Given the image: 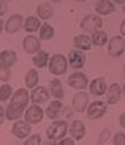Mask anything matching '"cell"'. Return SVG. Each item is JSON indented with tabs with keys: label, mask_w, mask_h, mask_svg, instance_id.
<instances>
[{
	"label": "cell",
	"mask_w": 125,
	"mask_h": 145,
	"mask_svg": "<svg viewBox=\"0 0 125 145\" xmlns=\"http://www.w3.org/2000/svg\"><path fill=\"white\" fill-rule=\"evenodd\" d=\"M67 133V123L65 121H54L47 128V137L49 140H60Z\"/></svg>",
	"instance_id": "cell-1"
},
{
	"label": "cell",
	"mask_w": 125,
	"mask_h": 145,
	"mask_svg": "<svg viewBox=\"0 0 125 145\" xmlns=\"http://www.w3.org/2000/svg\"><path fill=\"white\" fill-rule=\"evenodd\" d=\"M67 70V61L65 56L62 54H55L52 56L49 61V71L53 74H64Z\"/></svg>",
	"instance_id": "cell-2"
},
{
	"label": "cell",
	"mask_w": 125,
	"mask_h": 145,
	"mask_svg": "<svg viewBox=\"0 0 125 145\" xmlns=\"http://www.w3.org/2000/svg\"><path fill=\"white\" fill-rule=\"evenodd\" d=\"M102 26L103 21L97 15H87L81 21V28L88 33H95L96 31H99V28Z\"/></svg>",
	"instance_id": "cell-3"
},
{
	"label": "cell",
	"mask_w": 125,
	"mask_h": 145,
	"mask_svg": "<svg viewBox=\"0 0 125 145\" xmlns=\"http://www.w3.org/2000/svg\"><path fill=\"white\" fill-rule=\"evenodd\" d=\"M125 49V40L120 35H115L109 40V45H108V53L110 56L118 57L123 54Z\"/></svg>",
	"instance_id": "cell-4"
},
{
	"label": "cell",
	"mask_w": 125,
	"mask_h": 145,
	"mask_svg": "<svg viewBox=\"0 0 125 145\" xmlns=\"http://www.w3.org/2000/svg\"><path fill=\"white\" fill-rule=\"evenodd\" d=\"M107 112V105L103 101H93L88 106L87 116L90 120H99Z\"/></svg>",
	"instance_id": "cell-5"
},
{
	"label": "cell",
	"mask_w": 125,
	"mask_h": 145,
	"mask_svg": "<svg viewBox=\"0 0 125 145\" xmlns=\"http://www.w3.org/2000/svg\"><path fill=\"white\" fill-rule=\"evenodd\" d=\"M67 83H69V86L71 88H74V89L85 90L88 86V79L81 72H75V73H72L69 77Z\"/></svg>",
	"instance_id": "cell-6"
},
{
	"label": "cell",
	"mask_w": 125,
	"mask_h": 145,
	"mask_svg": "<svg viewBox=\"0 0 125 145\" xmlns=\"http://www.w3.org/2000/svg\"><path fill=\"white\" fill-rule=\"evenodd\" d=\"M43 115H44V112L38 105H32V106L28 107V110L26 111L25 120L28 123L37 124L43 120Z\"/></svg>",
	"instance_id": "cell-7"
},
{
	"label": "cell",
	"mask_w": 125,
	"mask_h": 145,
	"mask_svg": "<svg viewBox=\"0 0 125 145\" xmlns=\"http://www.w3.org/2000/svg\"><path fill=\"white\" fill-rule=\"evenodd\" d=\"M23 25V16L20 14H15L13 16H10L9 20L5 23V31L6 33L13 34L15 32H17L20 28Z\"/></svg>",
	"instance_id": "cell-8"
},
{
	"label": "cell",
	"mask_w": 125,
	"mask_h": 145,
	"mask_svg": "<svg viewBox=\"0 0 125 145\" xmlns=\"http://www.w3.org/2000/svg\"><path fill=\"white\" fill-rule=\"evenodd\" d=\"M13 133L16 138L19 139H26L31 133V126L28 122H23V121H17L13 126Z\"/></svg>",
	"instance_id": "cell-9"
},
{
	"label": "cell",
	"mask_w": 125,
	"mask_h": 145,
	"mask_svg": "<svg viewBox=\"0 0 125 145\" xmlns=\"http://www.w3.org/2000/svg\"><path fill=\"white\" fill-rule=\"evenodd\" d=\"M87 104H88V95L83 90L76 93L74 98H72V107H74L76 112H83L86 110Z\"/></svg>",
	"instance_id": "cell-10"
},
{
	"label": "cell",
	"mask_w": 125,
	"mask_h": 145,
	"mask_svg": "<svg viewBox=\"0 0 125 145\" xmlns=\"http://www.w3.org/2000/svg\"><path fill=\"white\" fill-rule=\"evenodd\" d=\"M22 46L26 53L34 54V53H38L39 49H41V42L34 35H27L22 42Z\"/></svg>",
	"instance_id": "cell-11"
},
{
	"label": "cell",
	"mask_w": 125,
	"mask_h": 145,
	"mask_svg": "<svg viewBox=\"0 0 125 145\" xmlns=\"http://www.w3.org/2000/svg\"><path fill=\"white\" fill-rule=\"evenodd\" d=\"M23 111H25V107L23 106L11 101L9 105H7L6 111H5L6 112V118L9 121H16V120H19L20 117H22Z\"/></svg>",
	"instance_id": "cell-12"
},
{
	"label": "cell",
	"mask_w": 125,
	"mask_h": 145,
	"mask_svg": "<svg viewBox=\"0 0 125 145\" xmlns=\"http://www.w3.org/2000/svg\"><path fill=\"white\" fill-rule=\"evenodd\" d=\"M120 98H122V88L118 83H113L110 84V87L108 88L107 91V101L110 105H115L120 101Z\"/></svg>",
	"instance_id": "cell-13"
},
{
	"label": "cell",
	"mask_w": 125,
	"mask_h": 145,
	"mask_svg": "<svg viewBox=\"0 0 125 145\" xmlns=\"http://www.w3.org/2000/svg\"><path fill=\"white\" fill-rule=\"evenodd\" d=\"M49 99V93L44 87H36L31 93V100L33 104H42Z\"/></svg>",
	"instance_id": "cell-14"
},
{
	"label": "cell",
	"mask_w": 125,
	"mask_h": 145,
	"mask_svg": "<svg viewBox=\"0 0 125 145\" xmlns=\"http://www.w3.org/2000/svg\"><path fill=\"white\" fill-rule=\"evenodd\" d=\"M85 60H86V57H85L82 51H80V50L71 51L69 54V63L74 70H80V68H82Z\"/></svg>",
	"instance_id": "cell-15"
},
{
	"label": "cell",
	"mask_w": 125,
	"mask_h": 145,
	"mask_svg": "<svg viewBox=\"0 0 125 145\" xmlns=\"http://www.w3.org/2000/svg\"><path fill=\"white\" fill-rule=\"evenodd\" d=\"M96 12L98 15H102V16H106V15H109L112 12L115 11V6L110 0H98L97 4H96Z\"/></svg>",
	"instance_id": "cell-16"
},
{
	"label": "cell",
	"mask_w": 125,
	"mask_h": 145,
	"mask_svg": "<svg viewBox=\"0 0 125 145\" xmlns=\"http://www.w3.org/2000/svg\"><path fill=\"white\" fill-rule=\"evenodd\" d=\"M107 90V83L104 78H96L90 84V93L93 95H103Z\"/></svg>",
	"instance_id": "cell-17"
},
{
	"label": "cell",
	"mask_w": 125,
	"mask_h": 145,
	"mask_svg": "<svg viewBox=\"0 0 125 145\" xmlns=\"http://www.w3.org/2000/svg\"><path fill=\"white\" fill-rule=\"evenodd\" d=\"M85 133H86V128H85V124L81 121H74L70 126V134L75 140H81L85 137Z\"/></svg>",
	"instance_id": "cell-18"
},
{
	"label": "cell",
	"mask_w": 125,
	"mask_h": 145,
	"mask_svg": "<svg viewBox=\"0 0 125 145\" xmlns=\"http://www.w3.org/2000/svg\"><path fill=\"white\" fill-rule=\"evenodd\" d=\"M74 46L77 48L79 50H90L91 46H92V38H90L88 35H85V34H81V35H77L75 37L74 39Z\"/></svg>",
	"instance_id": "cell-19"
},
{
	"label": "cell",
	"mask_w": 125,
	"mask_h": 145,
	"mask_svg": "<svg viewBox=\"0 0 125 145\" xmlns=\"http://www.w3.org/2000/svg\"><path fill=\"white\" fill-rule=\"evenodd\" d=\"M62 108H63V104L60 103L59 100H56V101H52L49 104V106L47 107V110H46L47 117L50 118V120H56L60 116Z\"/></svg>",
	"instance_id": "cell-20"
},
{
	"label": "cell",
	"mask_w": 125,
	"mask_h": 145,
	"mask_svg": "<svg viewBox=\"0 0 125 145\" xmlns=\"http://www.w3.org/2000/svg\"><path fill=\"white\" fill-rule=\"evenodd\" d=\"M28 100H30V96H28L27 90L21 88V89H17L13 94V99H11V101L19 104V105H21L23 107H26L27 104H28Z\"/></svg>",
	"instance_id": "cell-21"
},
{
	"label": "cell",
	"mask_w": 125,
	"mask_h": 145,
	"mask_svg": "<svg viewBox=\"0 0 125 145\" xmlns=\"http://www.w3.org/2000/svg\"><path fill=\"white\" fill-rule=\"evenodd\" d=\"M32 61H33V63H34L36 67L43 68L44 66H47L48 61H49V55H48V53H46V51L39 50L38 53H37V55L33 56Z\"/></svg>",
	"instance_id": "cell-22"
},
{
	"label": "cell",
	"mask_w": 125,
	"mask_h": 145,
	"mask_svg": "<svg viewBox=\"0 0 125 145\" xmlns=\"http://www.w3.org/2000/svg\"><path fill=\"white\" fill-rule=\"evenodd\" d=\"M39 27H41V21L34 16H28L25 21V26H23L25 31L28 33H33V32L38 31Z\"/></svg>",
	"instance_id": "cell-23"
},
{
	"label": "cell",
	"mask_w": 125,
	"mask_h": 145,
	"mask_svg": "<svg viewBox=\"0 0 125 145\" xmlns=\"http://www.w3.org/2000/svg\"><path fill=\"white\" fill-rule=\"evenodd\" d=\"M0 62L4 63L7 67H11L15 65L16 62V54L11 50H4L1 54H0Z\"/></svg>",
	"instance_id": "cell-24"
},
{
	"label": "cell",
	"mask_w": 125,
	"mask_h": 145,
	"mask_svg": "<svg viewBox=\"0 0 125 145\" xmlns=\"http://www.w3.org/2000/svg\"><path fill=\"white\" fill-rule=\"evenodd\" d=\"M54 12V10H53V7H52L50 4H41V5L38 6V9H37V15L41 17L42 20H49L52 17V15H53Z\"/></svg>",
	"instance_id": "cell-25"
},
{
	"label": "cell",
	"mask_w": 125,
	"mask_h": 145,
	"mask_svg": "<svg viewBox=\"0 0 125 145\" xmlns=\"http://www.w3.org/2000/svg\"><path fill=\"white\" fill-rule=\"evenodd\" d=\"M50 93L54 98L59 99V100L64 98L63 86H62V82H60L59 79H53L50 82Z\"/></svg>",
	"instance_id": "cell-26"
},
{
	"label": "cell",
	"mask_w": 125,
	"mask_h": 145,
	"mask_svg": "<svg viewBox=\"0 0 125 145\" xmlns=\"http://www.w3.org/2000/svg\"><path fill=\"white\" fill-rule=\"evenodd\" d=\"M38 80H39V77H38V73L36 70H30L27 72V74L25 77V83H26L27 88L33 89V88L38 84Z\"/></svg>",
	"instance_id": "cell-27"
},
{
	"label": "cell",
	"mask_w": 125,
	"mask_h": 145,
	"mask_svg": "<svg viewBox=\"0 0 125 145\" xmlns=\"http://www.w3.org/2000/svg\"><path fill=\"white\" fill-rule=\"evenodd\" d=\"M108 40V35L106 32L103 31H96L93 35H92V43H93V45L96 46H102L104 44L107 43Z\"/></svg>",
	"instance_id": "cell-28"
},
{
	"label": "cell",
	"mask_w": 125,
	"mask_h": 145,
	"mask_svg": "<svg viewBox=\"0 0 125 145\" xmlns=\"http://www.w3.org/2000/svg\"><path fill=\"white\" fill-rule=\"evenodd\" d=\"M55 33L54 28L52 27L49 23H44L41 26V32H39V38L42 40H49L50 38H53V35Z\"/></svg>",
	"instance_id": "cell-29"
},
{
	"label": "cell",
	"mask_w": 125,
	"mask_h": 145,
	"mask_svg": "<svg viewBox=\"0 0 125 145\" xmlns=\"http://www.w3.org/2000/svg\"><path fill=\"white\" fill-rule=\"evenodd\" d=\"M13 95V88L10 84H3L0 87V101H6Z\"/></svg>",
	"instance_id": "cell-30"
},
{
	"label": "cell",
	"mask_w": 125,
	"mask_h": 145,
	"mask_svg": "<svg viewBox=\"0 0 125 145\" xmlns=\"http://www.w3.org/2000/svg\"><path fill=\"white\" fill-rule=\"evenodd\" d=\"M10 78H11L10 67H7V66L4 65V63L0 62V80L7 82V80H10Z\"/></svg>",
	"instance_id": "cell-31"
},
{
	"label": "cell",
	"mask_w": 125,
	"mask_h": 145,
	"mask_svg": "<svg viewBox=\"0 0 125 145\" xmlns=\"http://www.w3.org/2000/svg\"><path fill=\"white\" fill-rule=\"evenodd\" d=\"M23 144L25 145H39L41 144V137H39L38 134H34V135L30 137Z\"/></svg>",
	"instance_id": "cell-32"
},
{
	"label": "cell",
	"mask_w": 125,
	"mask_h": 145,
	"mask_svg": "<svg viewBox=\"0 0 125 145\" xmlns=\"http://www.w3.org/2000/svg\"><path fill=\"white\" fill-rule=\"evenodd\" d=\"M113 144L115 145H125V134L124 133H116L113 138Z\"/></svg>",
	"instance_id": "cell-33"
},
{
	"label": "cell",
	"mask_w": 125,
	"mask_h": 145,
	"mask_svg": "<svg viewBox=\"0 0 125 145\" xmlns=\"http://www.w3.org/2000/svg\"><path fill=\"white\" fill-rule=\"evenodd\" d=\"M58 145H74L75 142H74V139H70V138H62L59 140V143H56Z\"/></svg>",
	"instance_id": "cell-34"
},
{
	"label": "cell",
	"mask_w": 125,
	"mask_h": 145,
	"mask_svg": "<svg viewBox=\"0 0 125 145\" xmlns=\"http://www.w3.org/2000/svg\"><path fill=\"white\" fill-rule=\"evenodd\" d=\"M7 11V6H6V4L3 1V0H0V16L4 15Z\"/></svg>",
	"instance_id": "cell-35"
},
{
	"label": "cell",
	"mask_w": 125,
	"mask_h": 145,
	"mask_svg": "<svg viewBox=\"0 0 125 145\" xmlns=\"http://www.w3.org/2000/svg\"><path fill=\"white\" fill-rule=\"evenodd\" d=\"M5 116H6L5 110H4L3 106H0V124L4 122V120H5Z\"/></svg>",
	"instance_id": "cell-36"
},
{
	"label": "cell",
	"mask_w": 125,
	"mask_h": 145,
	"mask_svg": "<svg viewBox=\"0 0 125 145\" xmlns=\"http://www.w3.org/2000/svg\"><path fill=\"white\" fill-rule=\"evenodd\" d=\"M119 123H120V126H122L123 128H125V112L120 115V117H119Z\"/></svg>",
	"instance_id": "cell-37"
},
{
	"label": "cell",
	"mask_w": 125,
	"mask_h": 145,
	"mask_svg": "<svg viewBox=\"0 0 125 145\" xmlns=\"http://www.w3.org/2000/svg\"><path fill=\"white\" fill-rule=\"evenodd\" d=\"M120 33L123 35H125V20L122 22V25H120Z\"/></svg>",
	"instance_id": "cell-38"
},
{
	"label": "cell",
	"mask_w": 125,
	"mask_h": 145,
	"mask_svg": "<svg viewBox=\"0 0 125 145\" xmlns=\"http://www.w3.org/2000/svg\"><path fill=\"white\" fill-rule=\"evenodd\" d=\"M3 29H4V21H3L1 18H0V34H1Z\"/></svg>",
	"instance_id": "cell-39"
},
{
	"label": "cell",
	"mask_w": 125,
	"mask_h": 145,
	"mask_svg": "<svg viewBox=\"0 0 125 145\" xmlns=\"http://www.w3.org/2000/svg\"><path fill=\"white\" fill-rule=\"evenodd\" d=\"M114 3H116V4H124L125 3V0H113Z\"/></svg>",
	"instance_id": "cell-40"
},
{
	"label": "cell",
	"mask_w": 125,
	"mask_h": 145,
	"mask_svg": "<svg viewBox=\"0 0 125 145\" xmlns=\"http://www.w3.org/2000/svg\"><path fill=\"white\" fill-rule=\"evenodd\" d=\"M123 93H124V95H125V83H124V86H123Z\"/></svg>",
	"instance_id": "cell-41"
},
{
	"label": "cell",
	"mask_w": 125,
	"mask_h": 145,
	"mask_svg": "<svg viewBox=\"0 0 125 145\" xmlns=\"http://www.w3.org/2000/svg\"><path fill=\"white\" fill-rule=\"evenodd\" d=\"M123 12L125 14V4H124V5H123Z\"/></svg>",
	"instance_id": "cell-42"
},
{
	"label": "cell",
	"mask_w": 125,
	"mask_h": 145,
	"mask_svg": "<svg viewBox=\"0 0 125 145\" xmlns=\"http://www.w3.org/2000/svg\"><path fill=\"white\" fill-rule=\"evenodd\" d=\"M53 1H54V3H60L62 0H53Z\"/></svg>",
	"instance_id": "cell-43"
},
{
	"label": "cell",
	"mask_w": 125,
	"mask_h": 145,
	"mask_svg": "<svg viewBox=\"0 0 125 145\" xmlns=\"http://www.w3.org/2000/svg\"><path fill=\"white\" fill-rule=\"evenodd\" d=\"M77 1H81L82 3V1H87V0H77Z\"/></svg>",
	"instance_id": "cell-44"
},
{
	"label": "cell",
	"mask_w": 125,
	"mask_h": 145,
	"mask_svg": "<svg viewBox=\"0 0 125 145\" xmlns=\"http://www.w3.org/2000/svg\"><path fill=\"white\" fill-rule=\"evenodd\" d=\"M124 73H125V66H124Z\"/></svg>",
	"instance_id": "cell-45"
}]
</instances>
